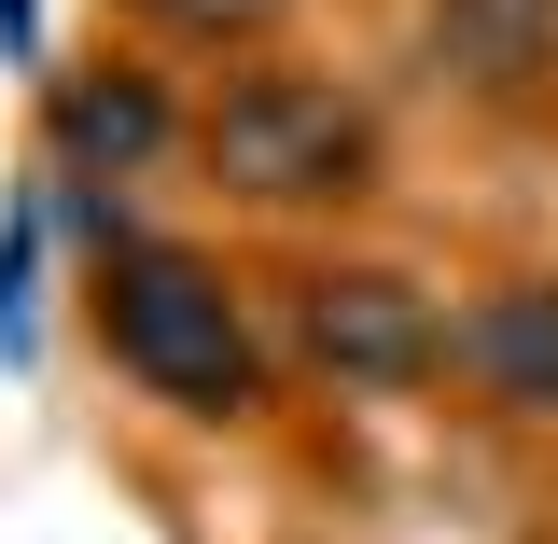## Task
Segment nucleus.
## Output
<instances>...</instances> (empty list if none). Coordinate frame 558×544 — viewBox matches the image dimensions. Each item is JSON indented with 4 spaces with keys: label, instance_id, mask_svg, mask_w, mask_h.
<instances>
[{
    "label": "nucleus",
    "instance_id": "6",
    "mask_svg": "<svg viewBox=\"0 0 558 544\" xmlns=\"http://www.w3.org/2000/svg\"><path fill=\"white\" fill-rule=\"evenodd\" d=\"M418 70L461 112H545L558 98V0H418Z\"/></svg>",
    "mask_w": 558,
    "mask_h": 544
},
{
    "label": "nucleus",
    "instance_id": "5",
    "mask_svg": "<svg viewBox=\"0 0 558 544\" xmlns=\"http://www.w3.org/2000/svg\"><path fill=\"white\" fill-rule=\"evenodd\" d=\"M447 391L488 433H558V266L475 279L461 322H447Z\"/></svg>",
    "mask_w": 558,
    "mask_h": 544
},
{
    "label": "nucleus",
    "instance_id": "1",
    "mask_svg": "<svg viewBox=\"0 0 558 544\" xmlns=\"http://www.w3.org/2000/svg\"><path fill=\"white\" fill-rule=\"evenodd\" d=\"M84 336H98V363L140 406L182 419V433H266L279 377H293V349L252 307V279L209 238H140V223H112L84 252Z\"/></svg>",
    "mask_w": 558,
    "mask_h": 544
},
{
    "label": "nucleus",
    "instance_id": "7",
    "mask_svg": "<svg viewBox=\"0 0 558 544\" xmlns=\"http://www.w3.org/2000/svg\"><path fill=\"white\" fill-rule=\"evenodd\" d=\"M126 14L168 57H266L279 28H293V0H126Z\"/></svg>",
    "mask_w": 558,
    "mask_h": 544
},
{
    "label": "nucleus",
    "instance_id": "3",
    "mask_svg": "<svg viewBox=\"0 0 558 544\" xmlns=\"http://www.w3.org/2000/svg\"><path fill=\"white\" fill-rule=\"evenodd\" d=\"M279 349H293V377H322L349 406H418V391H447V322H461V293H433L418 266L391 252H307V266L279 279Z\"/></svg>",
    "mask_w": 558,
    "mask_h": 544
},
{
    "label": "nucleus",
    "instance_id": "2",
    "mask_svg": "<svg viewBox=\"0 0 558 544\" xmlns=\"http://www.w3.org/2000/svg\"><path fill=\"white\" fill-rule=\"evenodd\" d=\"M196 182L252 223H349V209L391 182V126L349 70L307 57H238L196 98Z\"/></svg>",
    "mask_w": 558,
    "mask_h": 544
},
{
    "label": "nucleus",
    "instance_id": "4",
    "mask_svg": "<svg viewBox=\"0 0 558 544\" xmlns=\"http://www.w3.org/2000/svg\"><path fill=\"white\" fill-rule=\"evenodd\" d=\"M43 154L57 182H154L168 154H196V112L154 57H84L43 84Z\"/></svg>",
    "mask_w": 558,
    "mask_h": 544
}]
</instances>
